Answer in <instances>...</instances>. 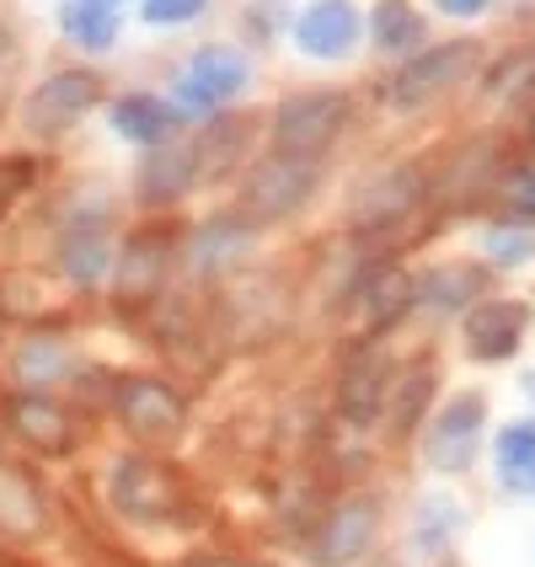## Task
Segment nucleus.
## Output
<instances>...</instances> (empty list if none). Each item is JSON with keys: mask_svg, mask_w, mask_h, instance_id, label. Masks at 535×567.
Wrapping results in <instances>:
<instances>
[{"mask_svg": "<svg viewBox=\"0 0 535 567\" xmlns=\"http://www.w3.org/2000/svg\"><path fill=\"white\" fill-rule=\"evenodd\" d=\"M60 268L75 284H96L107 274V230H102V220H86V225H70V230H64Z\"/></svg>", "mask_w": 535, "mask_h": 567, "instance_id": "a211bd4d", "label": "nucleus"}, {"mask_svg": "<svg viewBox=\"0 0 535 567\" xmlns=\"http://www.w3.org/2000/svg\"><path fill=\"white\" fill-rule=\"evenodd\" d=\"M359 32H364V22H359L353 0H311L295 22V43L311 60H343V54H353Z\"/></svg>", "mask_w": 535, "mask_h": 567, "instance_id": "6e6552de", "label": "nucleus"}, {"mask_svg": "<svg viewBox=\"0 0 535 567\" xmlns=\"http://www.w3.org/2000/svg\"><path fill=\"white\" fill-rule=\"evenodd\" d=\"M241 86H247V60L236 49H198L193 64L183 70V81H177V102L188 113H209V107L230 102Z\"/></svg>", "mask_w": 535, "mask_h": 567, "instance_id": "0eeeda50", "label": "nucleus"}, {"mask_svg": "<svg viewBox=\"0 0 535 567\" xmlns=\"http://www.w3.org/2000/svg\"><path fill=\"white\" fill-rule=\"evenodd\" d=\"M482 417H487V402L476 396V391H461V396H450L440 408V417H429V466L434 472H466L476 455V440H482Z\"/></svg>", "mask_w": 535, "mask_h": 567, "instance_id": "20e7f679", "label": "nucleus"}, {"mask_svg": "<svg viewBox=\"0 0 535 567\" xmlns=\"http://www.w3.org/2000/svg\"><path fill=\"white\" fill-rule=\"evenodd\" d=\"M476 64H482V49L466 43V38H450L440 49H429V54H418L412 64L397 70V81L385 86V102L397 107V113H418V107H429L434 96H444L455 81H466Z\"/></svg>", "mask_w": 535, "mask_h": 567, "instance_id": "f03ea898", "label": "nucleus"}, {"mask_svg": "<svg viewBox=\"0 0 535 567\" xmlns=\"http://www.w3.org/2000/svg\"><path fill=\"white\" fill-rule=\"evenodd\" d=\"M316 177L321 172H316L311 156H268L241 183V215L247 220H284V215H295L311 198Z\"/></svg>", "mask_w": 535, "mask_h": 567, "instance_id": "7ed1b4c3", "label": "nucleus"}, {"mask_svg": "<svg viewBox=\"0 0 535 567\" xmlns=\"http://www.w3.org/2000/svg\"><path fill=\"white\" fill-rule=\"evenodd\" d=\"M353 118V102L343 92H300L279 102V113H274V145H279V156H321L343 124Z\"/></svg>", "mask_w": 535, "mask_h": 567, "instance_id": "f257e3e1", "label": "nucleus"}, {"mask_svg": "<svg viewBox=\"0 0 535 567\" xmlns=\"http://www.w3.org/2000/svg\"><path fill=\"white\" fill-rule=\"evenodd\" d=\"M70 375V348L60 338H28L17 348V380L22 385H49Z\"/></svg>", "mask_w": 535, "mask_h": 567, "instance_id": "393cba45", "label": "nucleus"}, {"mask_svg": "<svg viewBox=\"0 0 535 567\" xmlns=\"http://www.w3.org/2000/svg\"><path fill=\"white\" fill-rule=\"evenodd\" d=\"M364 316H370V327H391L397 316H408L418 300H412V279L408 274H397V268H385V274H375V279L364 284Z\"/></svg>", "mask_w": 535, "mask_h": 567, "instance_id": "b1692460", "label": "nucleus"}, {"mask_svg": "<svg viewBox=\"0 0 535 567\" xmlns=\"http://www.w3.org/2000/svg\"><path fill=\"white\" fill-rule=\"evenodd\" d=\"M172 107L156 102V96H124L119 107H113V128L124 134V140H140V145H161L166 134H172Z\"/></svg>", "mask_w": 535, "mask_h": 567, "instance_id": "4be33fe9", "label": "nucleus"}, {"mask_svg": "<svg viewBox=\"0 0 535 567\" xmlns=\"http://www.w3.org/2000/svg\"><path fill=\"white\" fill-rule=\"evenodd\" d=\"M6 417H11L17 440H28L32 450H43V455H60V450H70V440H75L70 417H64L49 396H11Z\"/></svg>", "mask_w": 535, "mask_h": 567, "instance_id": "2eb2a0df", "label": "nucleus"}, {"mask_svg": "<svg viewBox=\"0 0 535 567\" xmlns=\"http://www.w3.org/2000/svg\"><path fill=\"white\" fill-rule=\"evenodd\" d=\"M96 75H86V70H60V75H49L38 92L28 96V128L32 134H60V128H70L86 107L96 102Z\"/></svg>", "mask_w": 535, "mask_h": 567, "instance_id": "1a4fd4ad", "label": "nucleus"}, {"mask_svg": "<svg viewBox=\"0 0 535 567\" xmlns=\"http://www.w3.org/2000/svg\"><path fill=\"white\" fill-rule=\"evenodd\" d=\"M370 28H375V43L380 49H402V43H412L418 38V11H412L408 0H380L375 17H370Z\"/></svg>", "mask_w": 535, "mask_h": 567, "instance_id": "cd10ccee", "label": "nucleus"}, {"mask_svg": "<svg viewBox=\"0 0 535 567\" xmlns=\"http://www.w3.org/2000/svg\"><path fill=\"white\" fill-rule=\"evenodd\" d=\"M241 145H247V124L241 118H215V124L204 128L198 151H193V166L215 177V172H225L230 161L241 156Z\"/></svg>", "mask_w": 535, "mask_h": 567, "instance_id": "a878e982", "label": "nucleus"}, {"mask_svg": "<svg viewBox=\"0 0 535 567\" xmlns=\"http://www.w3.org/2000/svg\"><path fill=\"white\" fill-rule=\"evenodd\" d=\"M380 530V508L375 498H348L327 514V525L316 530L311 540V563L316 567H348L353 557H364L370 551V540Z\"/></svg>", "mask_w": 535, "mask_h": 567, "instance_id": "423d86ee", "label": "nucleus"}, {"mask_svg": "<svg viewBox=\"0 0 535 567\" xmlns=\"http://www.w3.org/2000/svg\"><path fill=\"white\" fill-rule=\"evenodd\" d=\"M43 525V498L22 472H0V530L6 536H32Z\"/></svg>", "mask_w": 535, "mask_h": 567, "instance_id": "5701e85b", "label": "nucleus"}, {"mask_svg": "<svg viewBox=\"0 0 535 567\" xmlns=\"http://www.w3.org/2000/svg\"><path fill=\"white\" fill-rule=\"evenodd\" d=\"M119 417L134 440L166 444L183 434V396L161 380H124L119 385Z\"/></svg>", "mask_w": 535, "mask_h": 567, "instance_id": "39448f33", "label": "nucleus"}, {"mask_svg": "<svg viewBox=\"0 0 535 567\" xmlns=\"http://www.w3.org/2000/svg\"><path fill=\"white\" fill-rule=\"evenodd\" d=\"M166 230H140V236H128L124 257H119V300H151L166 279Z\"/></svg>", "mask_w": 535, "mask_h": 567, "instance_id": "4468645a", "label": "nucleus"}, {"mask_svg": "<svg viewBox=\"0 0 535 567\" xmlns=\"http://www.w3.org/2000/svg\"><path fill=\"white\" fill-rule=\"evenodd\" d=\"M434 6H440L444 17H482L493 0H434Z\"/></svg>", "mask_w": 535, "mask_h": 567, "instance_id": "473e14b6", "label": "nucleus"}, {"mask_svg": "<svg viewBox=\"0 0 535 567\" xmlns=\"http://www.w3.org/2000/svg\"><path fill=\"white\" fill-rule=\"evenodd\" d=\"M64 22V38L70 43H81V49H107L113 38H119V17H107V11H96L86 0H70L60 11Z\"/></svg>", "mask_w": 535, "mask_h": 567, "instance_id": "bb28decb", "label": "nucleus"}, {"mask_svg": "<svg viewBox=\"0 0 535 567\" xmlns=\"http://www.w3.org/2000/svg\"><path fill=\"white\" fill-rule=\"evenodd\" d=\"M525 327H531V306H519V300H482L472 306L466 316V348H472V359H508L519 338H525Z\"/></svg>", "mask_w": 535, "mask_h": 567, "instance_id": "f8f14e48", "label": "nucleus"}, {"mask_svg": "<svg viewBox=\"0 0 535 567\" xmlns=\"http://www.w3.org/2000/svg\"><path fill=\"white\" fill-rule=\"evenodd\" d=\"M482 247H487V257H493L498 268H519V262H531L535 257V236L525 230V225H493Z\"/></svg>", "mask_w": 535, "mask_h": 567, "instance_id": "c85d7f7f", "label": "nucleus"}, {"mask_svg": "<svg viewBox=\"0 0 535 567\" xmlns=\"http://www.w3.org/2000/svg\"><path fill=\"white\" fill-rule=\"evenodd\" d=\"M198 567H236V563H198Z\"/></svg>", "mask_w": 535, "mask_h": 567, "instance_id": "c9c22d12", "label": "nucleus"}, {"mask_svg": "<svg viewBox=\"0 0 535 567\" xmlns=\"http://www.w3.org/2000/svg\"><path fill=\"white\" fill-rule=\"evenodd\" d=\"M418 198H423V177L412 166H385L380 177H370L364 188L353 193L348 220L359 225V230H380V225L402 220L408 209H418Z\"/></svg>", "mask_w": 535, "mask_h": 567, "instance_id": "9d476101", "label": "nucleus"}, {"mask_svg": "<svg viewBox=\"0 0 535 567\" xmlns=\"http://www.w3.org/2000/svg\"><path fill=\"white\" fill-rule=\"evenodd\" d=\"M476 295H482V268L476 262H444V268H434L429 279L412 284V300L418 306H429V311H466Z\"/></svg>", "mask_w": 535, "mask_h": 567, "instance_id": "dca6fc26", "label": "nucleus"}, {"mask_svg": "<svg viewBox=\"0 0 535 567\" xmlns=\"http://www.w3.org/2000/svg\"><path fill=\"white\" fill-rule=\"evenodd\" d=\"M391 359L380 353V348H359L353 359H348L343 370V385H338V412H343L353 429H364V423H375L380 408H385V391H391Z\"/></svg>", "mask_w": 535, "mask_h": 567, "instance_id": "9b49d317", "label": "nucleus"}, {"mask_svg": "<svg viewBox=\"0 0 535 567\" xmlns=\"http://www.w3.org/2000/svg\"><path fill=\"white\" fill-rule=\"evenodd\" d=\"M429 396H434V375H429V364H412L408 375L397 380L391 375V391H385V429L397 434V440H408L412 429L423 423V412H429Z\"/></svg>", "mask_w": 535, "mask_h": 567, "instance_id": "f3484780", "label": "nucleus"}, {"mask_svg": "<svg viewBox=\"0 0 535 567\" xmlns=\"http://www.w3.org/2000/svg\"><path fill=\"white\" fill-rule=\"evenodd\" d=\"M204 11V0H145V22H188Z\"/></svg>", "mask_w": 535, "mask_h": 567, "instance_id": "7c9ffc66", "label": "nucleus"}, {"mask_svg": "<svg viewBox=\"0 0 535 567\" xmlns=\"http://www.w3.org/2000/svg\"><path fill=\"white\" fill-rule=\"evenodd\" d=\"M193 183V151L188 145H166L156 156L140 166V198H151V204H172V198H183Z\"/></svg>", "mask_w": 535, "mask_h": 567, "instance_id": "6ab92c4d", "label": "nucleus"}, {"mask_svg": "<svg viewBox=\"0 0 535 567\" xmlns=\"http://www.w3.org/2000/svg\"><path fill=\"white\" fill-rule=\"evenodd\" d=\"M493 461H498V482H504L508 493H535V423H508L504 434H498V450H493Z\"/></svg>", "mask_w": 535, "mask_h": 567, "instance_id": "aec40b11", "label": "nucleus"}, {"mask_svg": "<svg viewBox=\"0 0 535 567\" xmlns=\"http://www.w3.org/2000/svg\"><path fill=\"white\" fill-rule=\"evenodd\" d=\"M86 6H96V11H107V17H113V11H119L124 0H86Z\"/></svg>", "mask_w": 535, "mask_h": 567, "instance_id": "f704fd0d", "label": "nucleus"}, {"mask_svg": "<svg viewBox=\"0 0 535 567\" xmlns=\"http://www.w3.org/2000/svg\"><path fill=\"white\" fill-rule=\"evenodd\" d=\"M107 493H113V504L124 508L128 519H161L166 508H172V482L161 466L151 461H140V455H124L113 476H107Z\"/></svg>", "mask_w": 535, "mask_h": 567, "instance_id": "ddd939ff", "label": "nucleus"}, {"mask_svg": "<svg viewBox=\"0 0 535 567\" xmlns=\"http://www.w3.org/2000/svg\"><path fill=\"white\" fill-rule=\"evenodd\" d=\"M247 241H253V236H247L241 220H209L193 236V268H198V274H220L230 262H241Z\"/></svg>", "mask_w": 535, "mask_h": 567, "instance_id": "412c9836", "label": "nucleus"}, {"mask_svg": "<svg viewBox=\"0 0 535 567\" xmlns=\"http://www.w3.org/2000/svg\"><path fill=\"white\" fill-rule=\"evenodd\" d=\"M11 60H17V54H11V43H6V32H0V75L11 70Z\"/></svg>", "mask_w": 535, "mask_h": 567, "instance_id": "72a5a7b5", "label": "nucleus"}, {"mask_svg": "<svg viewBox=\"0 0 535 567\" xmlns=\"http://www.w3.org/2000/svg\"><path fill=\"white\" fill-rule=\"evenodd\" d=\"M28 183V166L22 161H0V209H6V198Z\"/></svg>", "mask_w": 535, "mask_h": 567, "instance_id": "2f4dec72", "label": "nucleus"}, {"mask_svg": "<svg viewBox=\"0 0 535 567\" xmlns=\"http://www.w3.org/2000/svg\"><path fill=\"white\" fill-rule=\"evenodd\" d=\"M380 567H397V563H380Z\"/></svg>", "mask_w": 535, "mask_h": 567, "instance_id": "e433bc0d", "label": "nucleus"}, {"mask_svg": "<svg viewBox=\"0 0 535 567\" xmlns=\"http://www.w3.org/2000/svg\"><path fill=\"white\" fill-rule=\"evenodd\" d=\"M504 209L519 225H535V172H514L504 188Z\"/></svg>", "mask_w": 535, "mask_h": 567, "instance_id": "c756f323", "label": "nucleus"}]
</instances>
